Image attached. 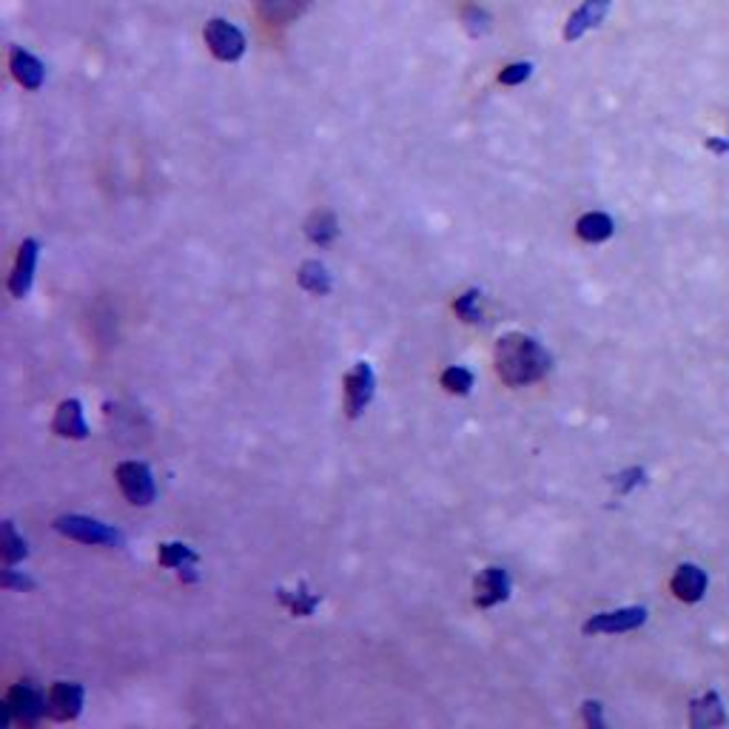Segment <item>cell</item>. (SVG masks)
<instances>
[{
	"label": "cell",
	"mask_w": 729,
	"mask_h": 729,
	"mask_svg": "<svg viewBox=\"0 0 729 729\" xmlns=\"http://www.w3.org/2000/svg\"><path fill=\"white\" fill-rule=\"evenodd\" d=\"M496 373L507 388H525L539 382L550 371V353L539 345V339L527 334H505L496 339L494 348Z\"/></svg>",
	"instance_id": "1"
},
{
	"label": "cell",
	"mask_w": 729,
	"mask_h": 729,
	"mask_svg": "<svg viewBox=\"0 0 729 729\" xmlns=\"http://www.w3.org/2000/svg\"><path fill=\"white\" fill-rule=\"evenodd\" d=\"M3 716H0V727H9L14 721H21L23 727H38L41 718L49 712V698L32 682L14 684L7 693V701L0 704Z\"/></svg>",
	"instance_id": "2"
},
{
	"label": "cell",
	"mask_w": 729,
	"mask_h": 729,
	"mask_svg": "<svg viewBox=\"0 0 729 729\" xmlns=\"http://www.w3.org/2000/svg\"><path fill=\"white\" fill-rule=\"evenodd\" d=\"M203 41L220 63H236L245 54V49H249L243 29L234 27V23L225 21V18H211V21L205 23Z\"/></svg>",
	"instance_id": "3"
},
{
	"label": "cell",
	"mask_w": 729,
	"mask_h": 729,
	"mask_svg": "<svg viewBox=\"0 0 729 729\" xmlns=\"http://www.w3.org/2000/svg\"><path fill=\"white\" fill-rule=\"evenodd\" d=\"M54 530L68 539L83 541V545H120L123 541L115 527L88 519V516H61V519H54Z\"/></svg>",
	"instance_id": "4"
},
{
	"label": "cell",
	"mask_w": 729,
	"mask_h": 729,
	"mask_svg": "<svg viewBox=\"0 0 729 729\" xmlns=\"http://www.w3.org/2000/svg\"><path fill=\"white\" fill-rule=\"evenodd\" d=\"M117 485H120L123 496L137 507H146L155 501L157 487H155V476L142 462H123L117 465Z\"/></svg>",
	"instance_id": "5"
},
{
	"label": "cell",
	"mask_w": 729,
	"mask_h": 729,
	"mask_svg": "<svg viewBox=\"0 0 729 729\" xmlns=\"http://www.w3.org/2000/svg\"><path fill=\"white\" fill-rule=\"evenodd\" d=\"M373 391H377V377H373L371 364L357 362L351 371L345 373V411H348V416H362L364 408L371 405Z\"/></svg>",
	"instance_id": "6"
},
{
	"label": "cell",
	"mask_w": 729,
	"mask_h": 729,
	"mask_svg": "<svg viewBox=\"0 0 729 729\" xmlns=\"http://www.w3.org/2000/svg\"><path fill=\"white\" fill-rule=\"evenodd\" d=\"M49 716L54 721H75L83 712V701H86V689L75 682H54L49 689Z\"/></svg>",
	"instance_id": "7"
},
{
	"label": "cell",
	"mask_w": 729,
	"mask_h": 729,
	"mask_svg": "<svg viewBox=\"0 0 729 729\" xmlns=\"http://www.w3.org/2000/svg\"><path fill=\"white\" fill-rule=\"evenodd\" d=\"M251 7L263 27L285 29L303 18L305 9L311 7V0H251Z\"/></svg>",
	"instance_id": "8"
},
{
	"label": "cell",
	"mask_w": 729,
	"mask_h": 729,
	"mask_svg": "<svg viewBox=\"0 0 729 729\" xmlns=\"http://www.w3.org/2000/svg\"><path fill=\"white\" fill-rule=\"evenodd\" d=\"M473 590H476L473 599L479 608H496V604L510 599V575H507L505 568H485L473 581Z\"/></svg>",
	"instance_id": "9"
},
{
	"label": "cell",
	"mask_w": 729,
	"mask_h": 729,
	"mask_svg": "<svg viewBox=\"0 0 729 729\" xmlns=\"http://www.w3.org/2000/svg\"><path fill=\"white\" fill-rule=\"evenodd\" d=\"M647 622V610L644 608H624L613 610V613H599L593 615L588 624H584V633H630V630H638Z\"/></svg>",
	"instance_id": "10"
},
{
	"label": "cell",
	"mask_w": 729,
	"mask_h": 729,
	"mask_svg": "<svg viewBox=\"0 0 729 729\" xmlns=\"http://www.w3.org/2000/svg\"><path fill=\"white\" fill-rule=\"evenodd\" d=\"M9 72H12L14 83L27 92H38L46 81V66L23 46H9Z\"/></svg>",
	"instance_id": "11"
},
{
	"label": "cell",
	"mask_w": 729,
	"mask_h": 729,
	"mask_svg": "<svg viewBox=\"0 0 729 729\" xmlns=\"http://www.w3.org/2000/svg\"><path fill=\"white\" fill-rule=\"evenodd\" d=\"M38 254H41L38 240H23L21 249H18V260H14L12 277H9V290H12L14 299H23L29 290H32L34 268H38Z\"/></svg>",
	"instance_id": "12"
},
{
	"label": "cell",
	"mask_w": 729,
	"mask_h": 729,
	"mask_svg": "<svg viewBox=\"0 0 729 729\" xmlns=\"http://www.w3.org/2000/svg\"><path fill=\"white\" fill-rule=\"evenodd\" d=\"M610 12V0H584L579 9H575L573 14L568 18V23H564V41H579L581 34H588L590 29L599 27L604 18H608Z\"/></svg>",
	"instance_id": "13"
},
{
	"label": "cell",
	"mask_w": 729,
	"mask_h": 729,
	"mask_svg": "<svg viewBox=\"0 0 729 729\" xmlns=\"http://www.w3.org/2000/svg\"><path fill=\"white\" fill-rule=\"evenodd\" d=\"M52 431L63 440H86L88 436V425L86 419H83V405L77 399H66L57 405V413H54Z\"/></svg>",
	"instance_id": "14"
},
{
	"label": "cell",
	"mask_w": 729,
	"mask_h": 729,
	"mask_svg": "<svg viewBox=\"0 0 729 729\" xmlns=\"http://www.w3.org/2000/svg\"><path fill=\"white\" fill-rule=\"evenodd\" d=\"M673 593L682 601H687V604H696L707 593V573L696 568V564H682L678 573L673 575Z\"/></svg>",
	"instance_id": "15"
},
{
	"label": "cell",
	"mask_w": 729,
	"mask_h": 729,
	"mask_svg": "<svg viewBox=\"0 0 729 729\" xmlns=\"http://www.w3.org/2000/svg\"><path fill=\"white\" fill-rule=\"evenodd\" d=\"M689 723H693V727H721V723H727L721 698H718L716 693H707L701 701H693V707H689Z\"/></svg>",
	"instance_id": "16"
},
{
	"label": "cell",
	"mask_w": 729,
	"mask_h": 729,
	"mask_svg": "<svg viewBox=\"0 0 729 729\" xmlns=\"http://www.w3.org/2000/svg\"><path fill=\"white\" fill-rule=\"evenodd\" d=\"M613 216L601 214V211H590V214H584L579 223H575V234H579L584 243H604V240L613 236Z\"/></svg>",
	"instance_id": "17"
},
{
	"label": "cell",
	"mask_w": 729,
	"mask_h": 729,
	"mask_svg": "<svg viewBox=\"0 0 729 729\" xmlns=\"http://www.w3.org/2000/svg\"><path fill=\"white\" fill-rule=\"evenodd\" d=\"M459 21L471 38H482V34H487L490 32V27H494V18H490V12H487L482 3H476V0H462Z\"/></svg>",
	"instance_id": "18"
},
{
	"label": "cell",
	"mask_w": 729,
	"mask_h": 729,
	"mask_svg": "<svg viewBox=\"0 0 729 729\" xmlns=\"http://www.w3.org/2000/svg\"><path fill=\"white\" fill-rule=\"evenodd\" d=\"M305 234H308V240H311L314 245H328L331 240H337L339 234L337 216H334L331 211H317V214H311V220L305 223Z\"/></svg>",
	"instance_id": "19"
},
{
	"label": "cell",
	"mask_w": 729,
	"mask_h": 729,
	"mask_svg": "<svg viewBox=\"0 0 729 729\" xmlns=\"http://www.w3.org/2000/svg\"><path fill=\"white\" fill-rule=\"evenodd\" d=\"M297 279L299 285H303L305 290H311V294H328V290H331V274H328V268H325L319 260L303 263Z\"/></svg>",
	"instance_id": "20"
},
{
	"label": "cell",
	"mask_w": 729,
	"mask_h": 729,
	"mask_svg": "<svg viewBox=\"0 0 729 729\" xmlns=\"http://www.w3.org/2000/svg\"><path fill=\"white\" fill-rule=\"evenodd\" d=\"M157 561H160L162 568H191V564H197V553L191 550V547L186 545H177V541H169V545H160V553H157Z\"/></svg>",
	"instance_id": "21"
},
{
	"label": "cell",
	"mask_w": 729,
	"mask_h": 729,
	"mask_svg": "<svg viewBox=\"0 0 729 729\" xmlns=\"http://www.w3.org/2000/svg\"><path fill=\"white\" fill-rule=\"evenodd\" d=\"M0 547H3V559L7 564H18V561L27 559V541L23 536H18L12 521H3V530H0Z\"/></svg>",
	"instance_id": "22"
},
{
	"label": "cell",
	"mask_w": 729,
	"mask_h": 729,
	"mask_svg": "<svg viewBox=\"0 0 729 729\" xmlns=\"http://www.w3.org/2000/svg\"><path fill=\"white\" fill-rule=\"evenodd\" d=\"M279 601H283V604L290 610V613L303 615V619H305V615H311L314 610H317L319 595L308 593V590H305V584H303V588H299L297 593H288V590H279Z\"/></svg>",
	"instance_id": "23"
},
{
	"label": "cell",
	"mask_w": 729,
	"mask_h": 729,
	"mask_svg": "<svg viewBox=\"0 0 729 729\" xmlns=\"http://www.w3.org/2000/svg\"><path fill=\"white\" fill-rule=\"evenodd\" d=\"M442 388H445L447 393H456V397H467L473 388V373L467 371V368L453 364V368H447V371L442 373Z\"/></svg>",
	"instance_id": "24"
},
{
	"label": "cell",
	"mask_w": 729,
	"mask_h": 729,
	"mask_svg": "<svg viewBox=\"0 0 729 729\" xmlns=\"http://www.w3.org/2000/svg\"><path fill=\"white\" fill-rule=\"evenodd\" d=\"M453 311L459 314L462 319H465V323H471V325H476V323H482V308H479V290L476 288H471V290H465V294H462L459 299H456V303H453Z\"/></svg>",
	"instance_id": "25"
},
{
	"label": "cell",
	"mask_w": 729,
	"mask_h": 729,
	"mask_svg": "<svg viewBox=\"0 0 729 729\" xmlns=\"http://www.w3.org/2000/svg\"><path fill=\"white\" fill-rule=\"evenodd\" d=\"M533 68L536 66L530 61L507 63V66L499 72V83L501 86H521V83H527L533 77Z\"/></svg>",
	"instance_id": "26"
},
{
	"label": "cell",
	"mask_w": 729,
	"mask_h": 729,
	"mask_svg": "<svg viewBox=\"0 0 729 729\" xmlns=\"http://www.w3.org/2000/svg\"><path fill=\"white\" fill-rule=\"evenodd\" d=\"M642 482H644V471H642V467H633V471L622 473V476L615 479V485H619V490H622V494H630V490H633L635 485H642Z\"/></svg>",
	"instance_id": "27"
},
{
	"label": "cell",
	"mask_w": 729,
	"mask_h": 729,
	"mask_svg": "<svg viewBox=\"0 0 729 729\" xmlns=\"http://www.w3.org/2000/svg\"><path fill=\"white\" fill-rule=\"evenodd\" d=\"M3 588L7 590H34V581L29 575H18L14 570H3Z\"/></svg>",
	"instance_id": "28"
},
{
	"label": "cell",
	"mask_w": 729,
	"mask_h": 729,
	"mask_svg": "<svg viewBox=\"0 0 729 729\" xmlns=\"http://www.w3.org/2000/svg\"><path fill=\"white\" fill-rule=\"evenodd\" d=\"M584 721H588L593 729L604 727V718H601V704L599 701L584 704Z\"/></svg>",
	"instance_id": "29"
}]
</instances>
